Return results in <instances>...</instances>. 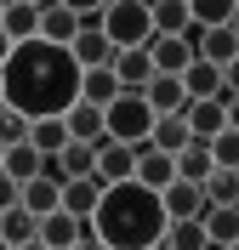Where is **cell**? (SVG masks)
Returning a JSON list of instances; mask_svg holds the SVG:
<instances>
[{
  "mask_svg": "<svg viewBox=\"0 0 239 250\" xmlns=\"http://www.w3.org/2000/svg\"><path fill=\"white\" fill-rule=\"evenodd\" d=\"M0 80H6V108H17L23 120H63L80 103V85H86L74 51L46 46V40L17 46L12 62L0 68Z\"/></svg>",
  "mask_w": 239,
  "mask_h": 250,
  "instance_id": "6da1fadb",
  "label": "cell"
},
{
  "mask_svg": "<svg viewBox=\"0 0 239 250\" xmlns=\"http://www.w3.org/2000/svg\"><path fill=\"white\" fill-rule=\"evenodd\" d=\"M91 228H97V239L109 250H159L165 233H171V216H165V199H159L154 188L120 182V188L103 193Z\"/></svg>",
  "mask_w": 239,
  "mask_h": 250,
  "instance_id": "7a4b0ae2",
  "label": "cell"
},
{
  "mask_svg": "<svg viewBox=\"0 0 239 250\" xmlns=\"http://www.w3.org/2000/svg\"><path fill=\"white\" fill-rule=\"evenodd\" d=\"M103 34L114 40V51H148L154 46V6L148 0H114L103 17Z\"/></svg>",
  "mask_w": 239,
  "mask_h": 250,
  "instance_id": "3957f363",
  "label": "cell"
},
{
  "mask_svg": "<svg viewBox=\"0 0 239 250\" xmlns=\"http://www.w3.org/2000/svg\"><path fill=\"white\" fill-rule=\"evenodd\" d=\"M154 120L159 114L148 108V97L143 91H126L120 103L109 108V142H126V148H154Z\"/></svg>",
  "mask_w": 239,
  "mask_h": 250,
  "instance_id": "277c9868",
  "label": "cell"
},
{
  "mask_svg": "<svg viewBox=\"0 0 239 250\" xmlns=\"http://www.w3.org/2000/svg\"><path fill=\"white\" fill-rule=\"evenodd\" d=\"M148 57H154V74H176L182 80L194 62H199V46H194V34H154Z\"/></svg>",
  "mask_w": 239,
  "mask_h": 250,
  "instance_id": "5b68a950",
  "label": "cell"
},
{
  "mask_svg": "<svg viewBox=\"0 0 239 250\" xmlns=\"http://www.w3.org/2000/svg\"><path fill=\"white\" fill-rule=\"evenodd\" d=\"M194 46H199V62H211V68L228 74V68L239 62V29H199Z\"/></svg>",
  "mask_w": 239,
  "mask_h": 250,
  "instance_id": "8992f818",
  "label": "cell"
},
{
  "mask_svg": "<svg viewBox=\"0 0 239 250\" xmlns=\"http://www.w3.org/2000/svg\"><path fill=\"white\" fill-rule=\"evenodd\" d=\"M40 40L74 51V40H80V6H46V12H40Z\"/></svg>",
  "mask_w": 239,
  "mask_h": 250,
  "instance_id": "52a82bcc",
  "label": "cell"
},
{
  "mask_svg": "<svg viewBox=\"0 0 239 250\" xmlns=\"http://www.w3.org/2000/svg\"><path fill=\"white\" fill-rule=\"evenodd\" d=\"M137 148H126V142H109L103 154H97V176H103V188H120V182H137Z\"/></svg>",
  "mask_w": 239,
  "mask_h": 250,
  "instance_id": "ba28073f",
  "label": "cell"
},
{
  "mask_svg": "<svg viewBox=\"0 0 239 250\" xmlns=\"http://www.w3.org/2000/svg\"><path fill=\"white\" fill-rule=\"evenodd\" d=\"M148 108H154V114H188L194 108V97H188V85H182V80H176V74H154V80H148Z\"/></svg>",
  "mask_w": 239,
  "mask_h": 250,
  "instance_id": "9c48e42d",
  "label": "cell"
},
{
  "mask_svg": "<svg viewBox=\"0 0 239 250\" xmlns=\"http://www.w3.org/2000/svg\"><path fill=\"white\" fill-rule=\"evenodd\" d=\"M23 210H29L34 222H46V216H57L63 210V176H40V182H29L23 188Z\"/></svg>",
  "mask_w": 239,
  "mask_h": 250,
  "instance_id": "30bf717a",
  "label": "cell"
},
{
  "mask_svg": "<svg viewBox=\"0 0 239 250\" xmlns=\"http://www.w3.org/2000/svg\"><path fill=\"white\" fill-rule=\"evenodd\" d=\"M159 199H165V216H171V222H199L211 210V205H205V188H194V182H171Z\"/></svg>",
  "mask_w": 239,
  "mask_h": 250,
  "instance_id": "8fae6325",
  "label": "cell"
},
{
  "mask_svg": "<svg viewBox=\"0 0 239 250\" xmlns=\"http://www.w3.org/2000/svg\"><path fill=\"white\" fill-rule=\"evenodd\" d=\"M51 171V159L34 148V142H17V148H6V176H12L17 188H29V182H40V176Z\"/></svg>",
  "mask_w": 239,
  "mask_h": 250,
  "instance_id": "7c38bea8",
  "label": "cell"
},
{
  "mask_svg": "<svg viewBox=\"0 0 239 250\" xmlns=\"http://www.w3.org/2000/svg\"><path fill=\"white\" fill-rule=\"evenodd\" d=\"M103 193H109V188H103V176L63 182V210H68L74 222H91V216H97V205H103Z\"/></svg>",
  "mask_w": 239,
  "mask_h": 250,
  "instance_id": "4fadbf2b",
  "label": "cell"
},
{
  "mask_svg": "<svg viewBox=\"0 0 239 250\" xmlns=\"http://www.w3.org/2000/svg\"><path fill=\"white\" fill-rule=\"evenodd\" d=\"M40 12H46V6H34V0H6L0 29L12 34L17 46H29V40H40Z\"/></svg>",
  "mask_w": 239,
  "mask_h": 250,
  "instance_id": "5bb4252c",
  "label": "cell"
},
{
  "mask_svg": "<svg viewBox=\"0 0 239 250\" xmlns=\"http://www.w3.org/2000/svg\"><path fill=\"white\" fill-rule=\"evenodd\" d=\"M51 176H63V182H86V176H97V148H86V142H68L63 154L51 159Z\"/></svg>",
  "mask_w": 239,
  "mask_h": 250,
  "instance_id": "9a60e30c",
  "label": "cell"
},
{
  "mask_svg": "<svg viewBox=\"0 0 239 250\" xmlns=\"http://www.w3.org/2000/svg\"><path fill=\"white\" fill-rule=\"evenodd\" d=\"M188 131H194V142L211 148V142L228 131V103H194L188 108Z\"/></svg>",
  "mask_w": 239,
  "mask_h": 250,
  "instance_id": "2e32d148",
  "label": "cell"
},
{
  "mask_svg": "<svg viewBox=\"0 0 239 250\" xmlns=\"http://www.w3.org/2000/svg\"><path fill=\"white\" fill-rule=\"evenodd\" d=\"M86 228H91V222H74L68 210H57V216L40 222V245L46 250H74L80 239H86Z\"/></svg>",
  "mask_w": 239,
  "mask_h": 250,
  "instance_id": "e0dca14e",
  "label": "cell"
},
{
  "mask_svg": "<svg viewBox=\"0 0 239 250\" xmlns=\"http://www.w3.org/2000/svg\"><path fill=\"white\" fill-rule=\"evenodd\" d=\"M114 80H120V91H148L154 57H148V51H120V57H114Z\"/></svg>",
  "mask_w": 239,
  "mask_h": 250,
  "instance_id": "ac0fdd59",
  "label": "cell"
},
{
  "mask_svg": "<svg viewBox=\"0 0 239 250\" xmlns=\"http://www.w3.org/2000/svg\"><path fill=\"white\" fill-rule=\"evenodd\" d=\"M211 176H217V159H211L205 142H188L182 154H176V182H194V188H205Z\"/></svg>",
  "mask_w": 239,
  "mask_h": 250,
  "instance_id": "d6986e66",
  "label": "cell"
},
{
  "mask_svg": "<svg viewBox=\"0 0 239 250\" xmlns=\"http://www.w3.org/2000/svg\"><path fill=\"white\" fill-rule=\"evenodd\" d=\"M137 182L154 188V193H165V188L176 182V159L159 154V148H143V159H137Z\"/></svg>",
  "mask_w": 239,
  "mask_h": 250,
  "instance_id": "ffe728a7",
  "label": "cell"
},
{
  "mask_svg": "<svg viewBox=\"0 0 239 250\" xmlns=\"http://www.w3.org/2000/svg\"><path fill=\"white\" fill-rule=\"evenodd\" d=\"M120 97H126V91H120L114 68H91V74H86V85H80V103H91V108H103V114H109Z\"/></svg>",
  "mask_w": 239,
  "mask_h": 250,
  "instance_id": "44dd1931",
  "label": "cell"
},
{
  "mask_svg": "<svg viewBox=\"0 0 239 250\" xmlns=\"http://www.w3.org/2000/svg\"><path fill=\"white\" fill-rule=\"evenodd\" d=\"M114 40L109 34H80L74 40V62H80V74H91V68H114Z\"/></svg>",
  "mask_w": 239,
  "mask_h": 250,
  "instance_id": "7402d4cb",
  "label": "cell"
},
{
  "mask_svg": "<svg viewBox=\"0 0 239 250\" xmlns=\"http://www.w3.org/2000/svg\"><path fill=\"white\" fill-rule=\"evenodd\" d=\"M188 142H194L188 114H159V120H154V148H159V154H171V159H176Z\"/></svg>",
  "mask_w": 239,
  "mask_h": 250,
  "instance_id": "603a6c76",
  "label": "cell"
},
{
  "mask_svg": "<svg viewBox=\"0 0 239 250\" xmlns=\"http://www.w3.org/2000/svg\"><path fill=\"white\" fill-rule=\"evenodd\" d=\"M154 34H194V0H154Z\"/></svg>",
  "mask_w": 239,
  "mask_h": 250,
  "instance_id": "cb8c5ba5",
  "label": "cell"
},
{
  "mask_svg": "<svg viewBox=\"0 0 239 250\" xmlns=\"http://www.w3.org/2000/svg\"><path fill=\"white\" fill-rule=\"evenodd\" d=\"M199 228L211 233V250H228V245H239V210H222V205H211L205 216H199Z\"/></svg>",
  "mask_w": 239,
  "mask_h": 250,
  "instance_id": "d4e9b609",
  "label": "cell"
},
{
  "mask_svg": "<svg viewBox=\"0 0 239 250\" xmlns=\"http://www.w3.org/2000/svg\"><path fill=\"white\" fill-rule=\"evenodd\" d=\"M0 239H6L12 250H23V245H34V239H40V222L17 205V210H6V216H0Z\"/></svg>",
  "mask_w": 239,
  "mask_h": 250,
  "instance_id": "484cf974",
  "label": "cell"
},
{
  "mask_svg": "<svg viewBox=\"0 0 239 250\" xmlns=\"http://www.w3.org/2000/svg\"><path fill=\"white\" fill-rule=\"evenodd\" d=\"M239 6L234 0H194V34L199 29H234Z\"/></svg>",
  "mask_w": 239,
  "mask_h": 250,
  "instance_id": "4316f807",
  "label": "cell"
},
{
  "mask_svg": "<svg viewBox=\"0 0 239 250\" xmlns=\"http://www.w3.org/2000/svg\"><path fill=\"white\" fill-rule=\"evenodd\" d=\"M29 142H34V148H40L46 159H57L74 137H68V125H63V120H34V137H29Z\"/></svg>",
  "mask_w": 239,
  "mask_h": 250,
  "instance_id": "83f0119b",
  "label": "cell"
},
{
  "mask_svg": "<svg viewBox=\"0 0 239 250\" xmlns=\"http://www.w3.org/2000/svg\"><path fill=\"white\" fill-rule=\"evenodd\" d=\"M205 205H222V210H239V171H217L205 182Z\"/></svg>",
  "mask_w": 239,
  "mask_h": 250,
  "instance_id": "f1b7e54d",
  "label": "cell"
},
{
  "mask_svg": "<svg viewBox=\"0 0 239 250\" xmlns=\"http://www.w3.org/2000/svg\"><path fill=\"white\" fill-rule=\"evenodd\" d=\"M165 250H211V233L199 222H171V233H165Z\"/></svg>",
  "mask_w": 239,
  "mask_h": 250,
  "instance_id": "f546056e",
  "label": "cell"
},
{
  "mask_svg": "<svg viewBox=\"0 0 239 250\" xmlns=\"http://www.w3.org/2000/svg\"><path fill=\"white\" fill-rule=\"evenodd\" d=\"M29 137H34V120H23L17 108H0V148H17Z\"/></svg>",
  "mask_w": 239,
  "mask_h": 250,
  "instance_id": "4dcf8cb0",
  "label": "cell"
},
{
  "mask_svg": "<svg viewBox=\"0 0 239 250\" xmlns=\"http://www.w3.org/2000/svg\"><path fill=\"white\" fill-rule=\"evenodd\" d=\"M211 159H217V171H239V131H222L211 142Z\"/></svg>",
  "mask_w": 239,
  "mask_h": 250,
  "instance_id": "1f68e13d",
  "label": "cell"
},
{
  "mask_svg": "<svg viewBox=\"0 0 239 250\" xmlns=\"http://www.w3.org/2000/svg\"><path fill=\"white\" fill-rule=\"evenodd\" d=\"M17 205H23V188H17L12 176L0 171V216H6V210H17Z\"/></svg>",
  "mask_w": 239,
  "mask_h": 250,
  "instance_id": "d6a6232c",
  "label": "cell"
},
{
  "mask_svg": "<svg viewBox=\"0 0 239 250\" xmlns=\"http://www.w3.org/2000/svg\"><path fill=\"white\" fill-rule=\"evenodd\" d=\"M12 51H17V40H12V34H6V29H0V68L12 62Z\"/></svg>",
  "mask_w": 239,
  "mask_h": 250,
  "instance_id": "836d02e7",
  "label": "cell"
},
{
  "mask_svg": "<svg viewBox=\"0 0 239 250\" xmlns=\"http://www.w3.org/2000/svg\"><path fill=\"white\" fill-rule=\"evenodd\" d=\"M74 250H109V245H103V239H97V228H86V239H80Z\"/></svg>",
  "mask_w": 239,
  "mask_h": 250,
  "instance_id": "e575fe53",
  "label": "cell"
},
{
  "mask_svg": "<svg viewBox=\"0 0 239 250\" xmlns=\"http://www.w3.org/2000/svg\"><path fill=\"white\" fill-rule=\"evenodd\" d=\"M222 80H228V97H239V62H234V68H228Z\"/></svg>",
  "mask_w": 239,
  "mask_h": 250,
  "instance_id": "d590c367",
  "label": "cell"
},
{
  "mask_svg": "<svg viewBox=\"0 0 239 250\" xmlns=\"http://www.w3.org/2000/svg\"><path fill=\"white\" fill-rule=\"evenodd\" d=\"M228 131H239V97L228 103Z\"/></svg>",
  "mask_w": 239,
  "mask_h": 250,
  "instance_id": "8d00e7d4",
  "label": "cell"
},
{
  "mask_svg": "<svg viewBox=\"0 0 239 250\" xmlns=\"http://www.w3.org/2000/svg\"><path fill=\"white\" fill-rule=\"evenodd\" d=\"M0 108H6V80H0Z\"/></svg>",
  "mask_w": 239,
  "mask_h": 250,
  "instance_id": "74e56055",
  "label": "cell"
},
{
  "mask_svg": "<svg viewBox=\"0 0 239 250\" xmlns=\"http://www.w3.org/2000/svg\"><path fill=\"white\" fill-rule=\"evenodd\" d=\"M23 250H46V245H40V239H34V245H23Z\"/></svg>",
  "mask_w": 239,
  "mask_h": 250,
  "instance_id": "f35d334b",
  "label": "cell"
},
{
  "mask_svg": "<svg viewBox=\"0 0 239 250\" xmlns=\"http://www.w3.org/2000/svg\"><path fill=\"white\" fill-rule=\"evenodd\" d=\"M0 171H6V148H0Z\"/></svg>",
  "mask_w": 239,
  "mask_h": 250,
  "instance_id": "ab89813d",
  "label": "cell"
},
{
  "mask_svg": "<svg viewBox=\"0 0 239 250\" xmlns=\"http://www.w3.org/2000/svg\"><path fill=\"white\" fill-rule=\"evenodd\" d=\"M0 17H6V0H0Z\"/></svg>",
  "mask_w": 239,
  "mask_h": 250,
  "instance_id": "60d3db41",
  "label": "cell"
},
{
  "mask_svg": "<svg viewBox=\"0 0 239 250\" xmlns=\"http://www.w3.org/2000/svg\"><path fill=\"white\" fill-rule=\"evenodd\" d=\"M0 250H12V245H6V239H0Z\"/></svg>",
  "mask_w": 239,
  "mask_h": 250,
  "instance_id": "b9f144b4",
  "label": "cell"
},
{
  "mask_svg": "<svg viewBox=\"0 0 239 250\" xmlns=\"http://www.w3.org/2000/svg\"><path fill=\"white\" fill-rule=\"evenodd\" d=\"M234 29H239V17H234Z\"/></svg>",
  "mask_w": 239,
  "mask_h": 250,
  "instance_id": "7bdbcfd3",
  "label": "cell"
},
{
  "mask_svg": "<svg viewBox=\"0 0 239 250\" xmlns=\"http://www.w3.org/2000/svg\"><path fill=\"white\" fill-rule=\"evenodd\" d=\"M228 250H239V245H228Z\"/></svg>",
  "mask_w": 239,
  "mask_h": 250,
  "instance_id": "ee69618b",
  "label": "cell"
},
{
  "mask_svg": "<svg viewBox=\"0 0 239 250\" xmlns=\"http://www.w3.org/2000/svg\"><path fill=\"white\" fill-rule=\"evenodd\" d=\"M159 250H165V245H159Z\"/></svg>",
  "mask_w": 239,
  "mask_h": 250,
  "instance_id": "f6af8a7d",
  "label": "cell"
}]
</instances>
